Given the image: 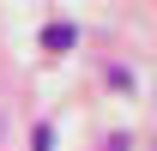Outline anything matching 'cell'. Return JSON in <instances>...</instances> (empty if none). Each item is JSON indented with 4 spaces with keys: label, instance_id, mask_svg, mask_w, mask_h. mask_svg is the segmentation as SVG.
I'll list each match as a JSON object with an SVG mask.
<instances>
[{
    "label": "cell",
    "instance_id": "cell-3",
    "mask_svg": "<svg viewBox=\"0 0 157 151\" xmlns=\"http://www.w3.org/2000/svg\"><path fill=\"white\" fill-rule=\"evenodd\" d=\"M103 151H127V133H115V139H109V145H103Z\"/></svg>",
    "mask_w": 157,
    "mask_h": 151
},
{
    "label": "cell",
    "instance_id": "cell-2",
    "mask_svg": "<svg viewBox=\"0 0 157 151\" xmlns=\"http://www.w3.org/2000/svg\"><path fill=\"white\" fill-rule=\"evenodd\" d=\"M30 151H55V133H48V127H36V139H30Z\"/></svg>",
    "mask_w": 157,
    "mask_h": 151
},
{
    "label": "cell",
    "instance_id": "cell-1",
    "mask_svg": "<svg viewBox=\"0 0 157 151\" xmlns=\"http://www.w3.org/2000/svg\"><path fill=\"white\" fill-rule=\"evenodd\" d=\"M73 42H78V30H73L67 18H55V24H48V48H55V55H60V48H73Z\"/></svg>",
    "mask_w": 157,
    "mask_h": 151
},
{
    "label": "cell",
    "instance_id": "cell-5",
    "mask_svg": "<svg viewBox=\"0 0 157 151\" xmlns=\"http://www.w3.org/2000/svg\"><path fill=\"white\" fill-rule=\"evenodd\" d=\"M0 133H6V127H0Z\"/></svg>",
    "mask_w": 157,
    "mask_h": 151
},
{
    "label": "cell",
    "instance_id": "cell-4",
    "mask_svg": "<svg viewBox=\"0 0 157 151\" xmlns=\"http://www.w3.org/2000/svg\"><path fill=\"white\" fill-rule=\"evenodd\" d=\"M151 151H157V139H151Z\"/></svg>",
    "mask_w": 157,
    "mask_h": 151
}]
</instances>
